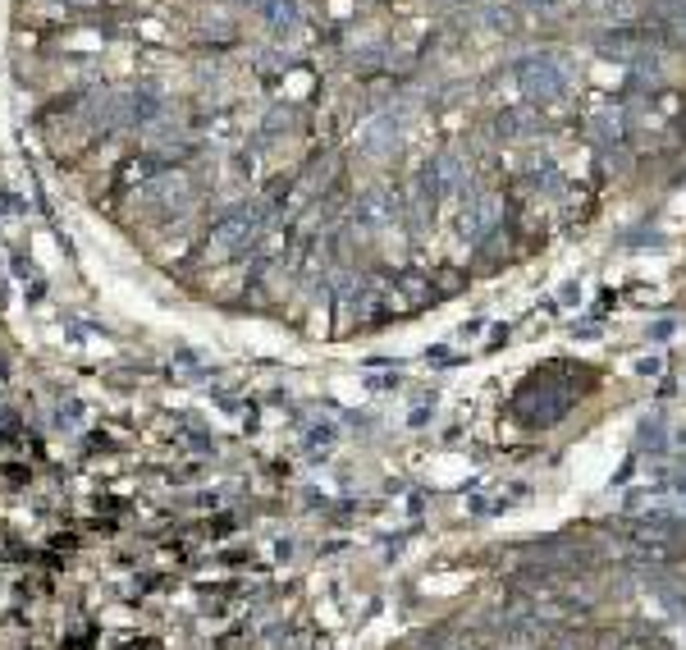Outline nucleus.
<instances>
[{
  "instance_id": "f257e3e1",
  "label": "nucleus",
  "mask_w": 686,
  "mask_h": 650,
  "mask_svg": "<svg viewBox=\"0 0 686 650\" xmlns=\"http://www.w3.org/2000/svg\"><path fill=\"white\" fill-rule=\"evenodd\" d=\"M522 83H526V92H531V97H540V101H549V97H558V92H563V74H558L554 65H531Z\"/></svg>"
},
{
  "instance_id": "f03ea898",
  "label": "nucleus",
  "mask_w": 686,
  "mask_h": 650,
  "mask_svg": "<svg viewBox=\"0 0 686 650\" xmlns=\"http://www.w3.org/2000/svg\"><path fill=\"white\" fill-rule=\"evenodd\" d=\"M494 216H499V202H494V197H472V211L462 216V229H467L472 239H481L485 229L494 225Z\"/></svg>"
}]
</instances>
